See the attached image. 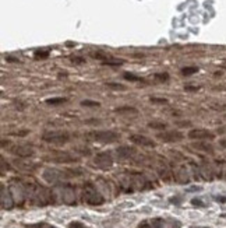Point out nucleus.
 <instances>
[{
	"mask_svg": "<svg viewBox=\"0 0 226 228\" xmlns=\"http://www.w3.org/2000/svg\"><path fill=\"white\" fill-rule=\"evenodd\" d=\"M85 139L88 141H94V143L109 144L119 140L120 135L114 130H91L85 135Z\"/></svg>",
	"mask_w": 226,
	"mask_h": 228,
	"instance_id": "obj_1",
	"label": "nucleus"
},
{
	"mask_svg": "<svg viewBox=\"0 0 226 228\" xmlns=\"http://www.w3.org/2000/svg\"><path fill=\"white\" fill-rule=\"evenodd\" d=\"M82 196H84V202H86L88 204H92V206L102 204V203L105 202V199L102 197V194L94 188L92 183H86V185H84Z\"/></svg>",
	"mask_w": 226,
	"mask_h": 228,
	"instance_id": "obj_2",
	"label": "nucleus"
},
{
	"mask_svg": "<svg viewBox=\"0 0 226 228\" xmlns=\"http://www.w3.org/2000/svg\"><path fill=\"white\" fill-rule=\"evenodd\" d=\"M42 140L46 141V143L64 144V143H69L70 135L66 132H46L42 135Z\"/></svg>",
	"mask_w": 226,
	"mask_h": 228,
	"instance_id": "obj_3",
	"label": "nucleus"
},
{
	"mask_svg": "<svg viewBox=\"0 0 226 228\" xmlns=\"http://www.w3.org/2000/svg\"><path fill=\"white\" fill-rule=\"evenodd\" d=\"M94 165L99 169H108L113 165V158L109 151H103L95 155L94 158Z\"/></svg>",
	"mask_w": 226,
	"mask_h": 228,
	"instance_id": "obj_4",
	"label": "nucleus"
},
{
	"mask_svg": "<svg viewBox=\"0 0 226 228\" xmlns=\"http://www.w3.org/2000/svg\"><path fill=\"white\" fill-rule=\"evenodd\" d=\"M183 133L179 130H165V132L156 135V139L163 143H177V141L183 140Z\"/></svg>",
	"mask_w": 226,
	"mask_h": 228,
	"instance_id": "obj_5",
	"label": "nucleus"
},
{
	"mask_svg": "<svg viewBox=\"0 0 226 228\" xmlns=\"http://www.w3.org/2000/svg\"><path fill=\"white\" fill-rule=\"evenodd\" d=\"M188 137L190 139H194V140H212L215 137L214 133H211L209 130L205 129H194V130H190L188 132Z\"/></svg>",
	"mask_w": 226,
	"mask_h": 228,
	"instance_id": "obj_6",
	"label": "nucleus"
},
{
	"mask_svg": "<svg viewBox=\"0 0 226 228\" xmlns=\"http://www.w3.org/2000/svg\"><path fill=\"white\" fill-rule=\"evenodd\" d=\"M128 140L134 144H138V146H144V147H155V143L151 140L149 137H145L141 135H131L128 137Z\"/></svg>",
	"mask_w": 226,
	"mask_h": 228,
	"instance_id": "obj_7",
	"label": "nucleus"
},
{
	"mask_svg": "<svg viewBox=\"0 0 226 228\" xmlns=\"http://www.w3.org/2000/svg\"><path fill=\"white\" fill-rule=\"evenodd\" d=\"M10 150L13 154L20 155V157H31L33 154L32 147L29 146H13Z\"/></svg>",
	"mask_w": 226,
	"mask_h": 228,
	"instance_id": "obj_8",
	"label": "nucleus"
},
{
	"mask_svg": "<svg viewBox=\"0 0 226 228\" xmlns=\"http://www.w3.org/2000/svg\"><path fill=\"white\" fill-rule=\"evenodd\" d=\"M56 157H52L53 161H57V162H70V161H74V158L69 154V153H60V151H55Z\"/></svg>",
	"mask_w": 226,
	"mask_h": 228,
	"instance_id": "obj_9",
	"label": "nucleus"
},
{
	"mask_svg": "<svg viewBox=\"0 0 226 228\" xmlns=\"http://www.w3.org/2000/svg\"><path fill=\"white\" fill-rule=\"evenodd\" d=\"M134 153H135V150L131 148V147H120V148H117V154H119V157H123V158H128L130 155H133Z\"/></svg>",
	"mask_w": 226,
	"mask_h": 228,
	"instance_id": "obj_10",
	"label": "nucleus"
},
{
	"mask_svg": "<svg viewBox=\"0 0 226 228\" xmlns=\"http://www.w3.org/2000/svg\"><path fill=\"white\" fill-rule=\"evenodd\" d=\"M114 112L116 113H124V115H137L138 111L133 107H120V108H114Z\"/></svg>",
	"mask_w": 226,
	"mask_h": 228,
	"instance_id": "obj_11",
	"label": "nucleus"
},
{
	"mask_svg": "<svg viewBox=\"0 0 226 228\" xmlns=\"http://www.w3.org/2000/svg\"><path fill=\"white\" fill-rule=\"evenodd\" d=\"M151 228H163L165 227V220L163 218H152L149 220Z\"/></svg>",
	"mask_w": 226,
	"mask_h": 228,
	"instance_id": "obj_12",
	"label": "nucleus"
},
{
	"mask_svg": "<svg viewBox=\"0 0 226 228\" xmlns=\"http://www.w3.org/2000/svg\"><path fill=\"white\" fill-rule=\"evenodd\" d=\"M45 102H46L47 105H60V104L67 102V99L63 98V97H59V98H49V99H46Z\"/></svg>",
	"mask_w": 226,
	"mask_h": 228,
	"instance_id": "obj_13",
	"label": "nucleus"
},
{
	"mask_svg": "<svg viewBox=\"0 0 226 228\" xmlns=\"http://www.w3.org/2000/svg\"><path fill=\"white\" fill-rule=\"evenodd\" d=\"M197 71L198 67H195V66H187V67L181 69V74H184V76H191V74H195Z\"/></svg>",
	"mask_w": 226,
	"mask_h": 228,
	"instance_id": "obj_14",
	"label": "nucleus"
},
{
	"mask_svg": "<svg viewBox=\"0 0 226 228\" xmlns=\"http://www.w3.org/2000/svg\"><path fill=\"white\" fill-rule=\"evenodd\" d=\"M148 127L155 129V130H165L166 129V125L161 123V122H149V123H148Z\"/></svg>",
	"mask_w": 226,
	"mask_h": 228,
	"instance_id": "obj_15",
	"label": "nucleus"
},
{
	"mask_svg": "<svg viewBox=\"0 0 226 228\" xmlns=\"http://www.w3.org/2000/svg\"><path fill=\"white\" fill-rule=\"evenodd\" d=\"M81 105H82V107H85V108H98V107H100V102L85 99V101H81Z\"/></svg>",
	"mask_w": 226,
	"mask_h": 228,
	"instance_id": "obj_16",
	"label": "nucleus"
},
{
	"mask_svg": "<svg viewBox=\"0 0 226 228\" xmlns=\"http://www.w3.org/2000/svg\"><path fill=\"white\" fill-rule=\"evenodd\" d=\"M153 79H155L156 81L163 83V81H167V80H169V74L167 73H155L153 74Z\"/></svg>",
	"mask_w": 226,
	"mask_h": 228,
	"instance_id": "obj_17",
	"label": "nucleus"
},
{
	"mask_svg": "<svg viewBox=\"0 0 226 228\" xmlns=\"http://www.w3.org/2000/svg\"><path fill=\"white\" fill-rule=\"evenodd\" d=\"M123 77H124L126 80H130V81H142L141 77H137V76H134V74H131V73H124L123 74Z\"/></svg>",
	"mask_w": 226,
	"mask_h": 228,
	"instance_id": "obj_18",
	"label": "nucleus"
},
{
	"mask_svg": "<svg viewBox=\"0 0 226 228\" xmlns=\"http://www.w3.org/2000/svg\"><path fill=\"white\" fill-rule=\"evenodd\" d=\"M105 85H106L108 88H113V90H126L124 85L117 84V83H106Z\"/></svg>",
	"mask_w": 226,
	"mask_h": 228,
	"instance_id": "obj_19",
	"label": "nucleus"
},
{
	"mask_svg": "<svg viewBox=\"0 0 226 228\" xmlns=\"http://www.w3.org/2000/svg\"><path fill=\"white\" fill-rule=\"evenodd\" d=\"M69 228H89V227H86L85 224H82L80 221H71L69 224Z\"/></svg>",
	"mask_w": 226,
	"mask_h": 228,
	"instance_id": "obj_20",
	"label": "nucleus"
},
{
	"mask_svg": "<svg viewBox=\"0 0 226 228\" xmlns=\"http://www.w3.org/2000/svg\"><path fill=\"white\" fill-rule=\"evenodd\" d=\"M149 101L152 102V104H167L166 98H158V97H151Z\"/></svg>",
	"mask_w": 226,
	"mask_h": 228,
	"instance_id": "obj_21",
	"label": "nucleus"
},
{
	"mask_svg": "<svg viewBox=\"0 0 226 228\" xmlns=\"http://www.w3.org/2000/svg\"><path fill=\"white\" fill-rule=\"evenodd\" d=\"M31 228H57V227H55L52 224H47V222H38V224L32 225Z\"/></svg>",
	"mask_w": 226,
	"mask_h": 228,
	"instance_id": "obj_22",
	"label": "nucleus"
},
{
	"mask_svg": "<svg viewBox=\"0 0 226 228\" xmlns=\"http://www.w3.org/2000/svg\"><path fill=\"white\" fill-rule=\"evenodd\" d=\"M123 63V60H108L106 59L103 62V65H109V66H120Z\"/></svg>",
	"mask_w": 226,
	"mask_h": 228,
	"instance_id": "obj_23",
	"label": "nucleus"
},
{
	"mask_svg": "<svg viewBox=\"0 0 226 228\" xmlns=\"http://www.w3.org/2000/svg\"><path fill=\"white\" fill-rule=\"evenodd\" d=\"M49 56V52L47 51H36L35 52V57H41V59H45V57Z\"/></svg>",
	"mask_w": 226,
	"mask_h": 228,
	"instance_id": "obj_24",
	"label": "nucleus"
},
{
	"mask_svg": "<svg viewBox=\"0 0 226 228\" xmlns=\"http://www.w3.org/2000/svg\"><path fill=\"white\" fill-rule=\"evenodd\" d=\"M71 62H73V63H77V65H81V63H85V60H84L82 57L73 56V57H71Z\"/></svg>",
	"mask_w": 226,
	"mask_h": 228,
	"instance_id": "obj_25",
	"label": "nucleus"
},
{
	"mask_svg": "<svg viewBox=\"0 0 226 228\" xmlns=\"http://www.w3.org/2000/svg\"><path fill=\"white\" fill-rule=\"evenodd\" d=\"M184 90L186 91H198L200 90V87H197V85H186Z\"/></svg>",
	"mask_w": 226,
	"mask_h": 228,
	"instance_id": "obj_26",
	"label": "nucleus"
},
{
	"mask_svg": "<svg viewBox=\"0 0 226 228\" xmlns=\"http://www.w3.org/2000/svg\"><path fill=\"white\" fill-rule=\"evenodd\" d=\"M191 204L193 206H201V207H202L204 203H202V200H200V199H193L191 200Z\"/></svg>",
	"mask_w": 226,
	"mask_h": 228,
	"instance_id": "obj_27",
	"label": "nucleus"
},
{
	"mask_svg": "<svg viewBox=\"0 0 226 228\" xmlns=\"http://www.w3.org/2000/svg\"><path fill=\"white\" fill-rule=\"evenodd\" d=\"M137 228H151L149 221H142V222H140V225H138Z\"/></svg>",
	"mask_w": 226,
	"mask_h": 228,
	"instance_id": "obj_28",
	"label": "nucleus"
},
{
	"mask_svg": "<svg viewBox=\"0 0 226 228\" xmlns=\"http://www.w3.org/2000/svg\"><path fill=\"white\" fill-rule=\"evenodd\" d=\"M6 60H8V62H14V63H18L20 62V60L14 59V57H6Z\"/></svg>",
	"mask_w": 226,
	"mask_h": 228,
	"instance_id": "obj_29",
	"label": "nucleus"
},
{
	"mask_svg": "<svg viewBox=\"0 0 226 228\" xmlns=\"http://www.w3.org/2000/svg\"><path fill=\"white\" fill-rule=\"evenodd\" d=\"M216 200L219 203H226V197H216Z\"/></svg>",
	"mask_w": 226,
	"mask_h": 228,
	"instance_id": "obj_30",
	"label": "nucleus"
},
{
	"mask_svg": "<svg viewBox=\"0 0 226 228\" xmlns=\"http://www.w3.org/2000/svg\"><path fill=\"white\" fill-rule=\"evenodd\" d=\"M223 66H226V60H225V62H223Z\"/></svg>",
	"mask_w": 226,
	"mask_h": 228,
	"instance_id": "obj_31",
	"label": "nucleus"
},
{
	"mask_svg": "<svg viewBox=\"0 0 226 228\" xmlns=\"http://www.w3.org/2000/svg\"><path fill=\"white\" fill-rule=\"evenodd\" d=\"M205 228H206V227H205Z\"/></svg>",
	"mask_w": 226,
	"mask_h": 228,
	"instance_id": "obj_32",
	"label": "nucleus"
}]
</instances>
